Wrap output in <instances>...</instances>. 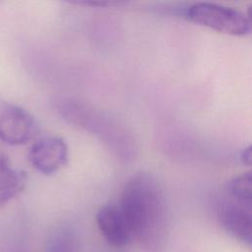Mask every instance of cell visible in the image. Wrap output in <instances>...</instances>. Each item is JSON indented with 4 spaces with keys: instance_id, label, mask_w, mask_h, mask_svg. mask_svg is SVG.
<instances>
[{
    "instance_id": "cell-1",
    "label": "cell",
    "mask_w": 252,
    "mask_h": 252,
    "mask_svg": "<svg viewBox=\"0 0 252 252\" xmlns=\"http://www.w3.org/2000/svg\"><path fill=\"white\" fill-rule=\"evenodd\" d=\"M118 205L134 239L150 243L163 228L165 203L160 184L150 173L140 172L125 183Z\"/></svg>"
},
{
    "instance_id": "cell-2",
    "label": "cell",
    "mask_w": 252,
    "mask_h": 252,
    "mask_svg": "<svg viewBox=\"0 0 252 252\" xmlns=\"http://www.w3.org/2000/svg\"><path fill=\"white\" fill-rule=\"evenodd\" d=\"M184 18L214 31L243 36L251 32L250 16L242 11L212 2H196L182 10Z\"/></svg>"
},
{
    "instance_id": "cell-3",
    "label": "cell",
    "mask_w": 252,
    "mask_h": 252,
    "mask_svg": "<svg viewBox=\"0 0 252 252\" xmlns=\"http://www.w3.org/2000/svg\"><path fill=\"white\" fill-rule=\"evenodd\" d=\"M38 126L27 109L0 98V140L12 146L24 145L36 135Z\"/></svg>"
},
{
    "instance_id": "cell-4",
    "label": "cell",
    "mask_w": 252,
    "mask_h": 252,
    "mask_svg": "<svg viewBox=\"0 0 252 252\" xmlns=\"http://www.w3.org/2000/svg\"><path fill=\"white\" fill-rule=\"evenodd\" d=\"M29 160L38 172L45 175L53 174L67 163L68 146L61 137H42L32 145Z\"/></svg>"
},
{
    "instance_id": "cell-5",
    "label": "cell",
    "mask_w": 252,
    "mask_h": 252,
    "mask_svg": "<svg viewBox=\"0 0 252 252\" xmlns=\"http://www.w3.org/2000/svg\"><path fill=\"white\" fill-rule=\"evenodd\" d=\"M95 220L104 239L114 247H123L134 240L130 226L118 205L108 203L99 208Z\"/></svg>"
},
{
    "instance_id": "cell-6",
    "label": "cell",
    "mask_w": 252,
    "mask_h": 252,
    "mask_svg": "<svg viewBox=\"0 0 252 252\" xmlns=\"http://www.w3.org/2000/svg\"><path fill=\"white\" fill-rule=\"evenodd\" d=\"M219 220L222 228L234 238L248 245L252 242V218L250 206L228 202L220 206Z\"/></svg>"
},
{
    "instance_id": "cell-7",
    "label": "cell",
    "mask_w": 252,
    "mask_h": 252,
    "mask_svg": "<svg viewBox=\"0 0 252 252\" xmlns=\"http://www.w3.org/2000/svg\"><path fill=\"white\" fill-rule=\"evenodd\" d=\"M27 181L28 176L25 171L14 168L6 156H0V206L21 194Z\"/></svg>"
},
{
    "instance_id": "cell-8",
    "label": "cell",
    "mask_w": 252,
    "mask_h": 252,
    "mask_svg": "<svg viewBox=\"0 0 252 252\" xmlns=\"http://www.w3.org/2000/svg\"><path fill=\"white\" fill-rule=\"evenodd\" d=\"M227 192L235 202L251 205V172L246 171L232 177L227 183Z\"/></svg>"
},
{
    "instance_id": "cell-9",
    "label": "cell",
    "mask_w": 252,
    "mask_h": 252,
    "mask_svg": "<svg viewBox=\"0 0 252 252\" xmlns=\"http://www.w3.org/2000/svg\"><path fill=\"white\" fill-rule=\"evenodd\" d=\"M44 252H77V242L74 234L65 228L56 230L47 239Z\"/></svg>"
},
{
    "instance_id": "cell-10",
    "label": "cell",
    "mask_w": 252,
    "mask_h": 252,
    "mask_svg": "<svg viewBox=\"0 0 252 252\" xmlns=\"http://www.w3.org/2000/svg\"><path fill=\"white\" fill-rule=\"evenodd\" d=\"M72 3L94 7H119L128 4L126 1H73Z\"/></svg>"
},
{
    "instance_id": "cell-11",
    "label": "cell",
    "mask_w": 252,
    "mask_h": 252,
    "mask_svg": "<svg viewBox=\"0 0 252 252\" xmlns=\"http://www.w3.org/2000/svg\"><path fill=\"white\" fill-rule=\"evenodd\" d=\"M239 158L243 164L248 166L251 165V146L250 145L241 151Z\"/></svg>"
}]
</instances>
